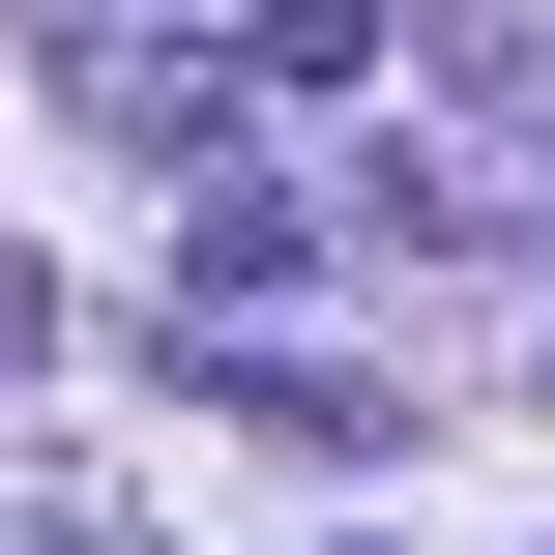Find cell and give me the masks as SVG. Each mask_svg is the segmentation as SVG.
I'll return each mask as SVG.
<instances>
[{"label": "cell", "instance_id": "2", "mask_svg": "<svg viewBox=\"0 0 555 555\" xmlns=\"http://www.w3.org/2000/svg\"><path fill=\"white\" fill-rule=\"evenodd\" d=\"M29 322H59V293H29V263H0V380H29Z\"/></svg>", "mask_w": 555, "mask_h": 555}, {"label": "cell", "instance_id": "1", "mask_svg": "<svg viewBox=\"0 0 555 555\" xmlns=\"http://www.w3.org/2000/svg\"><path fill=\"white\" fill-rule=\"evenodd\" d=\"M380 59V0H263V88H351Z\"/></svg>", "mask_w": 555, "mask_h": 555}]
</instances>
